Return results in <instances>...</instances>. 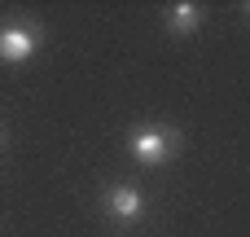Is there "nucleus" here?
<instances>
[{
	"label": "nucleus",
	"mask_w": 250,
	"mask_h": 237,
	"mask_svg": "<svg viewBox=\"0 0 250 237\" xmlns=\"http://www.w3.org/2000/svg\"><path fill=\"white\" fill-rule=\"evenodd\" d=\"M127 145H132V154H136L145 167H163V163L171 158L176 136H171V132H163V128H136Z\"/></svg>",
	"instance_id": "obj_1"
},
{
	"label": "nucleus",
	"mask_w": 250,
	"mask_h": 237,
	"mask_svg": "<svg viewBox=\"0 0 250 237\" xmlns=\"http://www.w3.org/2000/svg\"><path fill=\"white\" fill-rule=\"evenodd\" d=\"M35 48H40V31H35V26H26V22H4V26H0V62L18 66V62H26Z\"/></svg>",
	"instance_id": "obj_2"
},
{
	"label": "nucleus",
	"mask_w": 250,
	"mask_h": 237,
	"mask_svg": "<svg viewBox=\"0 0 250 237\" xmlns=\"http://www.w3.org/2000/svg\"><path fill=\"white\" fill-rule=\"evenodd\" d=\"M105 211H110L114 220L132 224V220L145 215V194H141L136 185H114V189H105Z\"/></svg>",
	"instance_id": "obj_3"
},
{
	"label": "nucleus",
	"mask_w": 250,
	"mask_h": 237,
	"mask_svg": "<svg viewBox=\"0 0 250 237\" xmlns=\"http://www.w3.org/2000/svg\"><path fill=\"white\" fill-rule=\"evenodd\" d=\"M198 22H202V9H198V4H171V13H167V31H171V35L198 31Z\"/></svg>",
	"instance_id": "obj_4"
},
{
	"label": "nucleus",
	"mask_w": 250,
	"mask_h": 237,
	"mask_svg": "<svg viewBox=\"0 0 250 237\" xmlns=\"http://www.w3.org/2000/svg\"><path fill=\"white\" fill-rule=\"evenodd\" d=\"M0 145H4V132H0Z\"/></svg>",
	"instance_id": "obj_5"
},
{
	"label": "nucleus",
	"mask_w": 250,
	"mask_h": 237,
	"mask_svg": "<svg viewBox=\"0 0 250 237\" xmlns=\"http://www.w3.org/2000/svg\"><path fill=\"white\" fill-rule=\"evenodd\" d=\"M246 13H250V4H246Z\"/></svg>",
	"instance_id": "obj_6"
}]
</instances>
